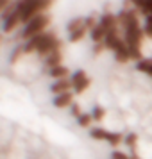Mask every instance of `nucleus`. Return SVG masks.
<instances>
[{
  "label": "nucleus",
  "instance_id": "2eb2a0df",
  "mask_svg": "<svg viewBox=\"0 0 152 159\" xmlns=\"http://www.w3.org/2000/svg\"><path fill=\"white\" fill-rule=\"evenodd\" d=\"M108 136H109V130H106L104 127H93V129H90V138H93V139L108 141Z\"/></svg>",
  "mask_w": 152,
  "mask_h": 159
},
{
  "label": "nucleus",
  "instance_id": "f8f14e48",
  "mask_svg": "<svg viewBox=\"0 0 152 159\" xmlns=\"http://www.w3.org/2000/svg\"><path fill=\"white\" fill-rule=\"evenodd\" d=\"M48 75H50L52 79H56V80H59V79H68L70 70H68L66 66L59 65V66H54V68H50V70H48Z\"/></svg>",
  "mask_w": 152,
  "mask_h": 159
},
{
  "label": "nucleus",
  "instance_id": "4be33fe9",
  "mask_svg": "<svg viewBox=\"0 0 152 159\" xmlns=\"http://www.w3.org/2000/svg\"><path fill=\"white\" fill-rule=\"evenodd\" d=\"M99 22H100V20H97L95 15H90V16H86V20H84V27L88 29V32H91V30L99 25Z\"/></svg>",
  "mask_w": 152,
  "mask_h": 159
},
{
  "label": "nucleus",
  "instance_id": "f03ea898",
  "mask_svg": "<svg viewBox=\"0 0 152 159\" xmlns=\"http://www.w3.org/2000/svg\"><path fill=\"white\" fill-rule=\"evenodd\" d=\"M58 48H61V41L56 38V34L54 32H45V38L36 54H38V57H47V56H50L52 52L58 50Z\"/></svg>",
  "mask_w": 152,
  "mask_h": 159
},
{
  "label": "nucleus",
  "instance_id": "a211bd4d",
  "mask_svg": "<svg viewBox=\"0 0 152 159\" xmlns=\"http://www.w3.org/2000/svg\"><path fill=\"white\" fill-rule=\"evenodd\" d=\"M91 116H93V122H99L100 123L104 120V116H106V107L104 106H95L91 109Z\"/></svg>",
  "mask_w": 152,
  "mask_h": 159
},
{
  "label": "nucleus",
  "instance_id": "b1692460",
  "mask_svg": "<svg viewBox=\"0 0 152 159\" xmlns=\"http://www.w3.org/2000/svg\"><path fill=\"white\" fill-rule=\"evenodd\" d=\"M23 54V47H18V48H15L13 50V54H11V57H9V61H11V65H15L16 61L20 59V56Z\"/></svg>",
  "mask_w": 152,
  "mask_h": 159
},
{
  "label": "nucleus",
  "instance_id": "9b49d317",
  "mask_svg": "<svg viewBox=\"0 0 152 159\" xmlns=\"http://www.w3.org/2000/svg\"><path fill=\"white\" fill-rule=\"evenodd\" d=\"M106 36H108V30L100 25V22H99V25L90 32V38H91V41H93V43H104Z\"/></svg>",
  "mask_w": 152,
  "mask_h": 159
},
{
  "label": "nucleus",
  "instance_id": "cd10ccee",
  "mask_svg": "<svg viewBox=\"0 0 152 159\" xmlns=\"http://www.w3.org/2000/svg\"><path fill=\"white\" fill-rule=\"evenodd\" d=\"M104 48H106V45H104V43H95L93 45V54H95V56H99Z\"/></svg>",
  "mask_w": 152,
  "mask_h": 159
},
{
  "label": "nucleus",
  "instance_id": "0eeeda50",
  "mask_svg": "<svg viewBox=\"0 0 152 159\" xmlns=\"http://www.w3.org/2000/svg\"><path fill=\"white\" fill-rule=\"evenodd\" d=\"M73 89L72 86V80L70 79H59V80H54L50 84V93L56 97V95H61V93H66V91H70Z\"/></svg>",
  "mask_w": 152,
  "mask_h": 159
},
{
  "label": "nucleus",
  "instance_id": "9d476101",
  "mask_svg": "<svg viewBox=\"0 0 152 159\" xmlns=\"http://www.w3.org/2000/svg\"><path fill=\"white\" fill-rule=\"evenodd\" d=\"M115 54V61L116 63H120V65H125V63H129L131 61V52H129V47H127V43L122 45L118 50L113 52Z\"/></svg>",
  "mask_w": 152,
  "mask_h": 159
},
{
  "label": "nucleus",
  "instance_id": "a878e982",
  "mask_svg": "<svg viewBox=\"0 0 152 159\" xmlns=\"http://www.w3.org/2000/svg\"><path fill=\"white\" fill-rule=\"evenodd\" d=\"M111 159H132V157L127 156V154H123V152H120V150H115V152H111Z\"/></svg>",
  "mask_w": 152,
  "mask_h": 159
},
{
  "label": "nucleus",
  "instance_id": "dca6fc26",
  "mask_svg": "<svg viewBox=\"0 0 152 159\" xmlns=\"http://www.w3.org/2000/svg\"><path fill=\"white\" fill-rule=\"evenodd\" d=\"M136 70L138 72H143V73H150V70H152V59H147V57H143L141 61H138L136 63Z\"/></svg>",
  "mask_w": 152,
  "mask_h": 159
},
{
  "label": "nucleus",
  "instance_id": "6ab92c4d",
  "mask_svg": "<svg viewBox=\"0 0 152 159\" xmlns=\"http://www.w3.org/2000/svg\"><path fill=\"white\" fill-rule=\"evenodd\" d=\"M91 122H93V116H91V113H82V115L77 118V125H79V127H82V129L90 127V125H91Z\"/></svg>",
  "mask_w": 152,
  "mask_h": 159
},
{
  "label": "nucleus",
  "instance_id": "1a4fd4ad",
  "mask_svg": "<svg viewBox=\"0 0 152 159\" xmlns=\"http://www.w3.org/2000/svg\"><path fill=\"white\" fill-rule=\"evenodd\" d=\"M129 4L131 9H136L140 15H143L145 18L150 16V11H149V2L147 0H125V6Z\"/></svg>",
  "mask_w": 152,
  "mask_h": 159
},
{
  "label": "nucleus",
  "instance_id": "ddd939ff",
  "mask_svg": "<svg viewBox=\"0 0 152 159\" xmlns=\"http://www.w3.org/2000/svg\"><path fill=\"white\" fill-rule=\"evenodd\" d=\"M61 61H63V54H61V48H58V50L52 52L50 56L45 57V65L48 66V70H50V68H54V66L61 65Z\"/></svg>",
  "mask_w": 152,
  "mask_h": 159
},
{
  "label": "nucleus",
  "instance_id": "6e6552de",
  "mask_svg": "<svg viewBox=\"0 0 152 159\" xmlns=\"http://www.w3.org/2000/svg\"><path fill=\"white\" fill-rule=\"evenodd\" d=\"M52 104H54V107H58V109L70 107V106L73 104V95H72V91H66V93L56 95V97L52 98Z\"/></svg>",
  "mask_w": 152,
  "mask_h": 159
},
{
  "label": "nucleus",
  "instance_id": "20e7f679",
  "mask_svg": "<svg viewBox=\"0 0 152 159\" xmlns=\"http://www.w3.org/2000/svg\"><path fill=\"white\" fill-rule=\"evenodd\" d=\"M22 6H20V2L16 0V11L13 15L9 16L7 20H4L2 22V30H4V34H9V32H13V30L18 27V25H23L22 22Z\"/></svg>",
  "mask_w": 152,
  "mask_h": 159
},
{
  "label": "nucleus",
  "instance_id": "f257e3e1",
  "mask_svg": "<svg viewBox=\"0 0 152 159\" xmlns=\"http://www.w3.org/2000/svg\"><path fill=\"white\" fill-rule=\"evenodd\" d=\"M48 23H50V16L47 15V13L38 15L36 18H32L27 25H23V30H22V34H20V39L29 41L30 38L38 36V34H43L45 29L48 27Z\"/></svg>",
  "mask_w": 152,
  "mask_h": 159
},
{
  "label": "nucleus",
  "instance_id": "f3484780",
  "mask_svg": "<svg viewBox=\"0 0 152 159\" xmlns=\"http://www.w3.org/2000/svg\"><path fill=\"white\" fill-rule=\"evenodd\" d=\"M123 134L122 132H111V130H109V136H108V143L111 145V147H118V145L122 143L123 141Z\"/></svg>",
  "mask_w": 152,
  "mask_h": 159
},
{
  "label": "nucleus",
  "instance_id": "c85d7f7f",
  "mask_svg": "<svg viewBox=\"0 0 152 159\" xmlns=\"http://www.w3.org/2000/svg\"><path fill=\"white\" fill-rule=\"evenodd\" d=\"M149 2V11H150V15H152V0H147Z\"/></svg>",
  "mask_w": 152,
  "mask_h": 159
},
{
  "label": "nucleus",
  "instance_id": "5701e85b",
  "mask_svg": "<svg viewBox=\"0 0 152 159\" xmlns=\"http://www.w3.org/2000/svg\"><path fill=\"white\" fill-rule=\"evenodd\" d=\"M143 32L147 38H152V15L145 18V23H143Z\"/></svg>",
  "mask_w": 152,
  "mask_h": 159
},
{
  "label": "nucleus",
  "instance_id": "393cba45",
  "mask_svg": "<svg viewBox=\"0 0 152 159\" xmlns=\"http://www.w3.org/2000/svg\"><path fill=\"white\" fill-rule=\"evenodd\" d=\"M70 107H72V109H70V113H72V116H75V118H79V116L82 115V113H81V106L77 104V102H73V104L70 106Z\"/></svg>",
  "mask_w": 152,
  "mask_h": 159
},
{
  "label": "nucleus",
  "instance_id": "39448f33",
  "mask_svg": "<svg viewBox=\"0 0 152 159\" xmlns=\"http://www.w3.org/2000/svg\"><path fill=\"white\" fill-rule=\"evenodd\" d=\"M104 45H106V48L115 52V50H118L122 45H125V39H123V36L118 32V29H116V30L108 32V36H106V39H104Z\"/></svg>",
  "mask_w": 152,
  "mask_h": 159
},
{
  "label": "nucleus",
  "instance_id": "423d86ee",
  "mask_svg": "<svg viewBox=\"0 0 152 159\" xmlns=\"http://www.w3.org/2000/svg\"><path fill=\"white\" fill-rule=\"evenodd\" d=\"M100 25L104 29L111 32V30H116L120 27V23H118V16L115 13H111V11H106V13H102L100 16Z\"/></svg>",
  "mask_w": 152,
  "mask_h": 159
},
{
  "label": "nucleus",
  "instance_id": "4468645a",
  "mask_svg": "<svg viewBox=\"0 0 152 159\" xmlns=\"http://www.w3.org/2000/svg\"><path fill=\"white\" fill-rule=\"evenodd\" d=\"M84 20L86 18H82V16H75V18H72L70 22L66 23V30H68V34H72V32H75V30H79L84 27Z\"/></svg>",
  "mask_w": 152,
  "mask_h": 159
},
{
  "label": "nucleus",
  "instance_id": "412c9836",
  "mask_svg": "<svg viewBox=\"0 0 152 159\" xmlns=\"http://www.w3.org/2000/svg\"><path fill=\"white\" fill-rule=\"evenodd\" d=\"M123 143L127 145L129 148L134 150V148H136V143H138V134H136V132H127L125 138H123Z\"/></svg>",
  "mask_w": 152,
  "mask_h": 159
},
{
  "label": "nucleus",
  "instance_id": "aec40b11",
  "mask_svg": "<svg viewBox=\"0 0 152 159\" xmlns=\"http://www.w3.org/2000/svg\"><path fill=\"white\" fill-rule=\"evenodd\" d=\"M86 32H88L86 27H82V29L75 30V32H72V34H68V41H70V43H79L81 39L86 36Z\"/></svg>",
  "mask_w": 152,
  "mask_h": 159
},
{
  "label": "nucleus",
  "instance_id": "7ed1b4c3",
  "mask_svg": "<svg viewBox=\"0 0 152 159\" xmlns=\"http://www.w3.org/2000/svg\"><path fill=\"white\" fill-rule=\"evenodd\" d=\"M70 80H72V86H73V93H77V95L84 93L90 88V84H91V80H90V77H88V73L84 70H75L72 73Z\"/></svg>",
  "mask_w": 152,
  "mask_h": 159
},
{
  "label": "nucleus",
  "instance_id": "bb28decb",
  "mask_svg": "<svg viewBox=\"0 0 152 159\" xmlns=\"http://www.w3.org/2000/svg\"><path fill=\"white\" fill-rule=\"evenodd\" d=\"M15 2H16V0H0V9H2V11H6V9H7L9 6H13Z\"/></svg>",
  "mask_w": 152,
  "mask_h": 159
},
{
  "label": "nucleus",
  "instance_id": "c756f323",
  "mask_svg": "<svg viewBox=\"0 0 152 159\" xmlns=\"http://www.w3.org/2000/svg\"><path fill=\"white\" fill-rule=\"evenodd\" d=\"M149 77H150V79H152V70H150V73H149Z\"/></svg>",
  "mask_w": 152,
  "mask_h": 159
}]
</instances>
